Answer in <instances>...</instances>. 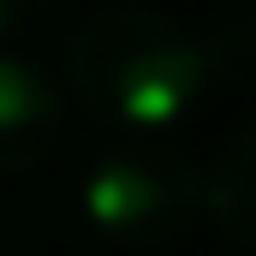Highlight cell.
<instances>
[{"label": "cell", "instance_id": "obj_3", "mask_svg": "<svg viewBox=\"0 0 256 256\" xmlns=\"http://www.w3.org/2000/svg\"><path fill=\"white\" fill-rule=\"evenodd\" d=\"M66 131V90L36 60L0 54V173L48 161Z\"/></svg>", "mask_w": 256, "mask_h": 256}, {"label": "cell", "instance_id": "obj_1", "mask_svg": "<svg viewBox=\"0 0 256 256\" xmlns=\"http://www.w3.org/2000/svg\"><path fill=\"white\" fill-rule=\"evenodd\" d=\"M66 84L102 120L161 131L202 102V90L214 84V66H208V42H196L173 18L120 6V12H96L72 30Z\"/></svg>", "mask_w": 256, "mask_h": 256}, {"label": "cell", "instance_id": "obj_2", "mask_svg": "<svg viewBox=\"0 0 256 256\" xmlns=\"http://www.w3.org/2000/svg\"><path fill=\"white\" fill-rule=\"evenodd\" d=\"M208 208V179L185 149L131 137L84 173V214L114 244H173Z\"/></svg>", "mask_w": 256, "mask_h": 256}, {"label": "cell", "instance_id": "obj_5", "mask_svg": "<svg viewBox=\"0 0 256 256\" xmlns=\"http://www.w3.org/2000/svg\"><path fill=\"white\" fill-rule=\"evenodd\" d=\"M36 6H42V0H0V42H6L12 30H24V24L36 18Z\"/></svg>", "mask_w": 256, "mask_h": 256}, {"label": "cell", "instance_id": "obj_4", "mask_svg": "<svg viewBox=\"0 0 256 256\" xmlns=\"http://www.w3.org/2000/svg\"><path fill=\"white\" fill-rule=\"evenodd\" d=\"M202 179H208V208L202 214L238 250H256V120L226 137V149L214 155V167Z\"/></svg>", "mask_w": 256, "mask_h": 256}]
</instances>
